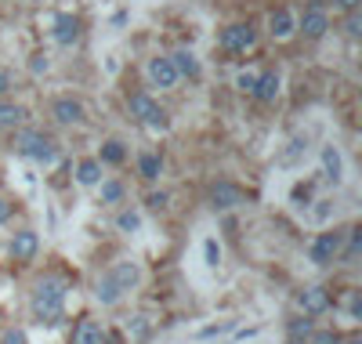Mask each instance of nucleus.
I'll return each mask as SVG.
<instances>
[{
    "label": "nucleus",
    "mask_w": 362,
    "mask_h": 344,
    "mask_svg": "<svg viewBox=\"0 0 362 344\" xmlns=\"http://www.w3.org/2000/svg\"><path fill=\"white\" fill-rule=\"evenodd\" d=\"M15 149H19V156H26V160H37V163H55L58 160V149L47 134L40 131H26L15 138Z\"/></svg>",
    "instance_id": "obj_2"
},
{
    "label": "nucleus",
    "mask_w": 362,
    "mask_h": 344,
    "mask_svg": "<svg viewBox=\"0 0 362 344\" xmlns=\"http://www.w3.org/2000/svg\"><path fill=\"white\" fill-rule=\"evenodd\" d=\"M203 257H207L210 269H217V264H221V246H217V239H207V243H203Z\"/></svg>",
    "instance_id": "obj_26"
},
{
    "label": "nucleus",
    "mask_w": 362,
    "mask_h": 344,
    "mask_svg": "<svg viewBox=\"0 0 362 344\" xmlns=\"http://www.w3.org/2000/svg\"><path fill=\"white\" fill-rule=\"evenodd\" d=\"M326 29H329L326 11H323L319 4H311V8L305 11V19H301V33H305L308 40H323V37H326Z\"/></svg>",
    "instance_id": "obj_8"
},
{
    "label": "nucleus",
    "mask_w": 362,
    "mask_h": 344,
    "mask_svg": "<svg viewBox=\"0 0 362 344\" xmlns=\"http://www.w3.org/2000/svg\"><path fill=\"white\" fill-rule=\"evenodd\" d=\"M127 105H131V116H134V120H141V116H145L149 109L156 105V102H152L149 95H131V102H127Z\"/></svg>",
    "instance_id": "obj_24"
},
{
    "label": "nucleus",
    "mask_w": 362,
    "mask_h": 344,
    "mask_svg": "<svg viewBox=\"0 0 362 344\" xmlns=\"http://www.w3.org/2000/svg\"><path fill=\"white\" fill-rule=\"evenodd\" d=\"M297 305H301L305 316H323V311H329V290L326 287H305L297 293Z\"/></svg>",
    "instance_id": "obj_6"
},
{
    "label": "nucleus",
    "mask_w": 362,
    "mask_h": 344,
    "mask_svg": "<svg viewBox=\"0 0 362 344\" xmlns=\"http://www.w3.org/2000/svg\"><path fill=\"white\" fill-rule=\"evenodd\" d=\"M73 344H105V330L94 319H80L73 330Z\"/></svg>",
    "instance_id": "obj_12"
},
{
    "label": "nucleus",
    "mask_w": 362,
    "mask_h": 344,
    "mask_svg": "<svg viewBox=\"0 0 362 344\" xmlns=\"http://www.w3.org/2000/svg\"><path fill=\"white\" fill-rule=\"evenodd\" d=\"M55 40L62 48H69V44L80 40V19H76V15H58L55 19Z\"/></svg>",
    "instance_id": "obj_10"
},
{
    "label": "nucleus",
    "mask_w": 362,
    "mask_h": 344,
    "mask_svg": "<svg viewBox=\"0 0 362 344\" xmlns=\"http://www.w3.org/2000/svg\"><path fill=\"white\" fill-rule=\"evenodd\" d=\"M359 250H362V228H352V243L344 250V261H359Z\"/></svg>",
    "instance_id": "obj_27"
},
{
    "label": "nucleus",
    "mask_w": 362,
    "mask_h": 344,
    "mask_svg": "<svg viewBox=\"0 0 362 344\" xmlns=\"http://www.w3.org/2000/svg\"><path fill=\"white\" fill-rule=\"evenodd\" d=\"M98 178H102V163L98 160H84L80 167H76V181L80 185H98Z\"/></svg>",
    "instance_id": "obj_20"
},
{
    "label": "nucleus",
    "mask_w": 362,
    "mask_h": 344,
    "mask_svg": "<svg viewBox=\"0 0 362 344\" xmlns=\"http://www.w3.org/2000/svg\"><path fill=\"white\" fill-rule=\"evenodd\" d=\"M8 87H11V80H8V73H4V69H0V95H4V91H8Z\"/></svg>",
    "instance_id": "obj_38"
},
{
    "label": "nucleus",
    "mask_w": 362,
    "mask_h": 344,
    "mask_svg": "<svg viewBox=\"0 0 362 344\" xmlns=\"http://www.w3.org/2000/svg\"><path fill=\"white\" fill-rule=\"evenodd\" d=\"M269 29H272V37H275V40H287L293 29H297L293 11H290V8H275V11H272V19H269Z\"/></svg>",
    "instance_id": "obj_11"
},
{
    "label": "nucleus",
    "mask_w": 362,
    "mask_h": 344,
    "mask_svg": "<svg viewBox=\"0 0 362 344\" xmlns=\"http://www.w3.org/2000/svg\"><path fill=\"white\" fill-rule=\"evenodd\" d=\"M290 337H308L311 334V319H290Z\"/></svg>",
    "instance_id": "obj_29"
},
{
    "label": "nucleus",
    "mask_w": 362,
    "mask_h": 344,
    "mask_svg": "<svg viewBox=\"0 0 362 344\" xmlns=\"http://www.w3.org/2000/svg\"><path fill=\"white\" fill-rule=\"evenodd\" d=\"M4 344H26V334L22 330H8L4 334Z\"/></svg>",
    "instance_id": "obj_34"
},
{
    "label": "nucleus",
    "mask_w": 362,
    "mask_h": 344,
    "mask_svg": "<svg viewBox=\"0 0 362 344\" xmlns=\"http://www.w3.org/2000/svg\"><path fill=\"white\" fill-rule=\"evenodd\" d=\"M287 344H308V341H305V337H290Z\"/></svg>",
    "instance_id": "obj_39"
},
{
    "label": "nucleus",
    "mask_w": 362,
    "mask_h": 344,
    "mask_svg": "<svg viewBox=\"0 0 362 344\" xmlns=\"http://www.w3.org/2000/svg\"><path fill=\"white\" fill-rule=\"evenodd\" d=\"M254 84H257V73H239V80H235V87L246 91V95H254Z\"/></svg>",
    "instance_id": "obj_30"
},
{
    "label": "nucleus",
    "mask_w": 362,
    "mask_h": 344,
    "mask_svg": "<svg viewBox=\"0 0 362 344\" xmlns=\"http://www.w3.org/2000/svg\"><path fill=\"white\" fill-rule=\"evenodd\" d=\"M55 120L58 123H80L84 120V105L76 98H58L55 102Z\"/></svg>",
    "instance_id": "obj_16"
},
{
    "label": "nucleus",
    "mask_w": 362,
    "mask_h": 344,
    "mask_svg": "<svg viewBox=\"0 0 362 344\" xmlns=\"http://www.w3.org/2000/svg\"><path fill=\"white\" fill-rule=\"evenodd\" d=\"M123 199V185L120 181H102V203H120Z\"/></svg>",
    "instance_id": "obj_25"
},
{
    "label": "nucleus",
    "mask_w": 362,
    "mask_h": 344,
    "mask_svg": "<svg viewBox=\"0 0 362 344\" xmlns=\"http://www.w3.org/2000/svg\"><path fill=\"white\" fill-rule=\"evenodd\" d=\"M109 275H113V283H116L120 290H131V287L138 283V279H141L138 264H131V261H116V264H113V272H109Z\"/></svg>",
    "instance_id": "obj_14"
},
{
    "label": "nucleus",
    "mask_w": 362,
    "mask_h": 344,
    "mask_svg": "<svg viewBox=\"0 0 362 344\" xmlns=\"http://www.w3.org/2000/svg\"><path fill=\"white\" fill-rule=\"evenodd\" d=\"M37 250H40V236L37 232H15V239H11V257L15 261H33L37 257Z\"/></svg>",
    "instance_id": "obj_9"
},
{
    "label": "nucleus",
    "mask_w": 362,
    "mask_h": 344,
    "mask_svg": "<svg viewBox=\"0 0 362 344\" xmlns=\"http://www.w3.org/2000/svg\"><path fill=\"white\" fill-rule=\"evenodd\" d=\"M94 293H98V301H102V305H116L123 290H120V287L113 283V275H109V272H105V275L98 279V290H94Z\"/></svg>",
    "instance_id": "obj_19"
},
{
    "label": "nucleus",
    "mask_w": 362,
    "mask_h": 344,
    "mask_svg": "<svg viewBox=\"0 0 362 344\" xmlns=\"http://www.w3.org/2000/svg\"><path fill=\"white\" fill-rule=\"evenodd\" d=\"M127 160V149H123L120 142H105L102 145V160L98 163H123Z\"/></svg>",
    "instance_id": "obj_23"
},
{
    "label": "nucleus",
    "mask_w": 362,
    "mask_h": 344,
    "mask_svg": "<svg viewBox=\"0 0 362 344\" xmlns=\"http://www.w3.org/2000/svg\"><path fill=\"white\" fill-rule=\"evenodd\" d=\"M116 225H120V228H123V232H134V228H138V225H141V217H138V214H134V210H123V214H120V217H116Z\"/></svg>",
    "instance_id": "obj_28"
},
{
    "label": "nucleus",
    "mask_w": 362,
    "mask_h": 344,
    "mask_svg": "<svg viewBox=\"0 0 362 344\" xmlns=\"http://www.w3.org/2000/svg\"><path fill=\"white\" fill-rule=\"evenodd\" d=\"M141 123H145V127H149V131H167V127H170V120H167V113H163V109H160V105H152V109H149V113H145V116H141Z\"/></svg>",
    "instance_id": "obj_22"
},
{
    "label": "nucleus",
    "mask_w": 362,
    "mask_h": 344,
    "mask_svg": "<svg viewBox=\"0 0 362 344\" xmlns=\"http://www.w3.org/2000/svg\"><path fill=\"white\" fill-rule=\"evenodd\" d=\"M279 87H282L279 73H261L257 84H254V95H257L261 102H275V98H279Z\"/></svg>",
    "instance_id": "obj_15"
},
{
    "label": "nucleus",
    "mask_w": 362,
    "mask_h": 344,
    "mask_svg": "<svg viewBox=\"0 0 362 344\" xmlns=\"http://www.w3.org/2000/svg\"><path fill=\"white\" fill-rule=\"evenodd\" d=\"M170 62H174V69H178V76H199V62H196V55L192 51H174L170 55Z\"/></svg>",
    "instance_id": "obj_18"
},
{
    "label": "nucleus",
    "mask_w": 362,
    "mask_h": 344,
    "mask_svg": "<svg viewBox=\"0 0 362 344\" xmlns=\"http://www.w3.org/2000/svg\"><path fill=\"white\" fill-rule=\"evenodd\" d=\"M348 311H352V319H359V316H362V297H359V290H352V293H348Z\"/></svg>",
    "instance_id": "obj_31"
},
{
    "label": "nucleus",
    "mask_w": 362,
    "mask_h": 344,
    "mask_svg": "<svg viewBox=\"0 0 362 344\" xmlns=\"http://www.w3.org/2000/svg\"><path fill=\"white\" fill-rule=\"evenodd\" d=\"M337 4H341V8H344V11H355V8H359V4H362V0H337Z\"/></svg>",
    "instance_id": "obj_37"
},
{
    "label": "nucleus",
    "mask_w": 362,
    "mask_h": 344,
    "mask_svg": "<svg viewBox=\"0 0 362 344\" xmlns=\"http://www.w3.org/2000/svg\"><path fill=\"white\" fill-rule=\"evenodd\" d=\"M145 73H149L152 87H174V84H178V69H174V62H170V58H163V55L149 58Z\"/></svg>",
    "instance_id": "obj_5"
},
{
    "label": "nucleus",
    "mask_w": 362,
    "mask_h": 344,
    "mask_svg": "<svg viewBox=\"0 0 362 344\" xmlns=\"http://www.w3.org/2000/svg\"><path fill=\"white\" fill-rule=\"evenodd\" d=\"M145 203H149L152 210H163V207H167V196H163V192H152V196H149Z\"/></svg>",
    "instance_id": "obj_33"
},
{
    "label": "nucleus",
    "mask_w": 362,
    "mask_h": 344,
    "mask_svg": "<svg viewBox=\"0 0 362 344\" xmlns=\"http://www.w3.org/2000/svg\"><path fill=\"white\" fill-rule=\"evenodd\" d=\"M254 40H257V33H254V26H250V22H235V26L221 29V48L232 51V55L254 48Z\"/></svg>",
    "instance_id": "obj_4"
},
{
    "label": "nucleus",
    "mask_w": 362,
    "mask_h": 344,
    "mask_svg": "<svg viewBox=\"0 0 362 344\" xmlns=\"http://www.w3.org/2000/svg\"><path fill=\"white\" fill-rule=\"evenodd\" d=\"M239 203H243V189H239V185L217 181L210 189V207L214 210H232V207H239Z\"/></svg>",
    "instance_id": "obj_7"
},
{
    "label": "nucleus",
    "mask_w": 362,
    "mask_h": 344,
    "mask_svg": "<svg viewBox=\"0 0 362 344\" xmlns=\"http://www.w3.org/2000/svg\"><path fill=\"white\" fill-rule=\"evenodd\" d=\"M311 344H341V337H337L334 330H323V334L311 337Z\"/></svg>",
    "instance_id": "obj_32"
},
{
    "label": "nucleus",
    "mask_w": 362,
    "mask_h": 344,
    "mask_svg": "<svg viewBox=\"0 0 362 344\" xmlns=\"http://www.w3.org/2000/svg\"><path fill=\"white\" fill-rule=\"evenodd\" d=\"M26 120V109L15 102H0V131H15Z\"/></svg>",
    "instance_id": "obj_17"
},
{
    "label": "nucleus",
    "mask_w": 362,
    "mask_h": 344,
    "mask_svg": "<svg viewBox=\"0 0 362 344\" xmlns=\"http://www.w3.org/2000/svg\"><path fill=\"white\" fill-rule=\"evenodd\" d=\"M323 178L334 181V185L344 178V160H341V152L334 145H323Z\"/></svg>",
    "instance_id": "obj_13"
},
{
    "label": "nucleus",
    "mask_w": 362,
    "mask_h": 344,
    "mask_svg": "<svg viewBox=\"0 0 362 344\" xmlns=\"http://www.w3.org/2000/svg\"><path fill=\"white\" fill-rule=\"evenodd\" d=\"M66 308V283L62 279H40L33 290V316L44 326H55Z\"/></svg>",
    "instance_id": "obj_1"
},
{
    "label": "nucleus",
    "mask_w": 362,
    "mask_h": 344,
    "mask_svg": "<svg viewBox=\"0 0 362 344\" xmlns=\"http://www.w3.org/2000/svg\"><path fill=\"white\" fill-rule=\"evenodd\" d=\"M341 254V232H319L316 239H311V246H308V257H311V264H329Z\"/></svg>",
    "instance_id": "obj_3"
},
{
    "label": "nucleus",
    "mask_w": 362,
    "mask_h": 344,
    "mask_svg": "<svg viewBox=\"0 0 362 344\" xmlns=\"http://www.w3.org/2000/svg\"><path fill=\"white\" fill-rule=\"evenodd\" d=\"M348 33H352V37H359V33H362V22L355 19V15H352V19H348Z\"/></svg>",
    "instance_id": "obj_36"
},
{
    "label": "nucleus",
    "mask_w": 362,
    "mask_h": 344,
    "mask_svg": "<svg viewBox=\"0 0 362 344\" xmlns=\"http://www.w3.org/2000/svg\"><path fill=\"white\" fill-rule=\"evenodd\" d=\"M8 217H11V203H8V199H0V225H4Z\"/></svg>",
    "instance_id": "obj_35"
},
{
    "label": "nucleus",
    "mask_w": 362,
    "mask_h": 344,
    "mask_svg": "<svg viewBox=\"0 0 362 344\" xmlns=\"http://www.w3.org/2000/svg\"><path fill=\"white\" fill-rule=\"evenodd\" d=\"M160 167H163V160H160L156 152H145V156L138 160V170H141V178H145V181H156V178H160Z\"/></svg>",
    "instance_id": "obj_21"
}]
</instances>
